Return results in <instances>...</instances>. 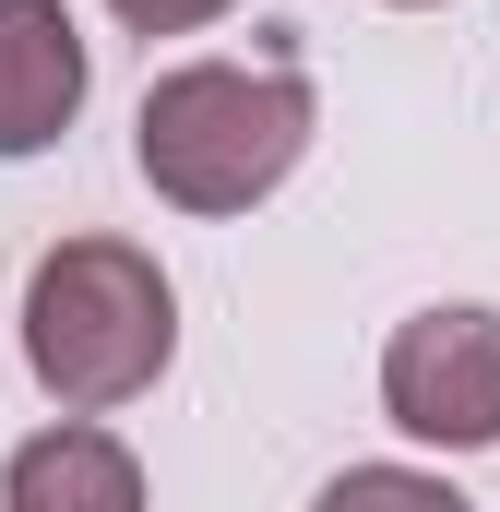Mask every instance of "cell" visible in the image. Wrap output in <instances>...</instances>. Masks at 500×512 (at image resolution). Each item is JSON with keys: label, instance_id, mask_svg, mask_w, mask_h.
Returning <instances> with one entry per match:
<instances>
[{"label": "cell", "instance_id": "8992f818", "mask_svg": "<svg viewBox=\"0 0 500 512\" xmlns=\"http://www.w3.org/2000/svg\"><path fill=\"white\" fill-rule=\"evenodd\" d=\"M310 512H477L453 477H417V465H346Z\"/></svg>", "mask_w": 500, "mask_h": 512}, {"label": "cell", "instance_id": "6da1fadb", "mask_svg": "<svg viewBox=\"0 0 500 512\" xmlns=\"http://www.w3.org/2000/svg\"><path fill=\"white\" fill-rule=\"evenodd\" d=\"M298 155H310V84L274 60L262 72L250 60H179L143 84V120H131V167L179 215H250L262 191H286Z\"/></svg>", "mask_w": 500, "mask_h": 512}, {"label": "cell", "instance_id": "277c9868", "mask_svg": "<svg viewBox=\"0 0 500 512\" xmlns=\"http://www.w3.org/2000/svg\"><path fill=\"white\" fill-rule=\"evenodd\" d=\"M84 108V24L60 0H0V155H48Z\"/></svg>", "mask_w": 500, "mask_h": 512}, {"label": "cell", "instance_id": "7a4b0ae2", "mask_svg": "<svg viewBox=\"0 0 500 512\" xmlns=\"http://www.w3.org/2000/svg\"><path fill=\"white\" fill-rule=\"evenodd\" d=\"M179 358V298L131 239H60L24 274V370L60 417H108Z\"/></svg>", "mask_w": 500, "mask_h": 512}, {"label": "cell", "instance_id": "52a82bcc", "mask_svg": "<svg viewBox=\"0 0 500 512\" xmlns=\"http://www.w3.org/2000/svg\"><path fill=\"white\" fill-rule=\"evenodd\" d=\"M131 36H191V24H215V12H239V0H108Z\"/></svg>", "mask_w": 500, "mask_h": 512}, {"label": "cell", "instance_id": "5b68a950", "mask_svg": "<svg viewBox=\"0 0 500 512\" xmlns=\"http://www.w3.org/2000/svg\"><path fill=\"white\" fill-rule=\"evenodd\" d=\"M0 512H143V465H131L120 429L60 417V429L12 441V465H0Z\"/></svg>", "mask_w": 500, "mask_h": 512}, {"label": "cell", "instance_id": "3957f363", "mask_svg": "<svg viewBox=\"0 0 500 512\" xmlns=\"http://www.w3.org/2000/svg\"><path fill=\"white\" fill-rule=\"evenodd\" d=\"M381 417L429 453H489L500 441V310L453 298V310H417L393 322L381 346Z\"/></svg>", "mask_w": 500, "mask_h": 512}, {"label": "cell", "instance_id": "ba28073f", "mask_svg": "<svg viewBox=\"0 0 500 512\" xmlns=\"http://www.w3.org/2000/svg\"><path fill=\"white\" fill-rule=\"evenodd\" d=\"M405 12H417V0H405Z\"/></svg>", "mask_w": 500, "mask_h": 512}]
</instances>
